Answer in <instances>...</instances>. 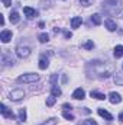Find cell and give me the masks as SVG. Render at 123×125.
<instances>
[{
	"instance_id": "obj_3",
	"label": "cell",
	"mask_w": 123,
	"mask_h": 125,
	"mask_svg": "<svg viewBox=\"0 0 123 125\" xmlns=\"http://www.w3.org/2000/svg\"><path fill=\"white\" fill-rule=\"evenodd\" d=\"M39 80V74L36 73H26V74H22L18 77V83H35Z\"/></svg>"
},
{
	"instance_id": "obj_28",
	"label": "cell",
	"mask_w": 123,
	"mask_h": 125,
	"mask_svg": "<svg viewBox=\"0 0 123 125\" xmlns=\"http://www.w3.org/2000/svg\"><path fill=\"white\" fill-rule=\"evenodd\" d=\"M1 1H3V6L4 7H9L12 4V0H1Z\"/></svg>"
},
{
	"instance_id": "obj_32",
	"label": "cell",
	"mask_w": 123,
	"mask_h": 125,
	"mask_svg": "<svg viewBox=\"0 0 123 125\" xmlns=\"http://www.w3.org/2000/svg\"><path fill=\"white\" fill-rule=\"evenodd\" d=\"M119 121H120V122L123 124V112L120 114V115H119Z\"/></svg>"
},
{
	"instance_id": "obj_19",
	"label": "cell",
	"mask_w": 123,
	"mask_h": 125,
	"mask_svg": "<svg viewBox=\"0 0 123 125\" xmlns=\"http://www.w3.org/2000/svg\"><path fill=\"white\" fill-rule=\"evenodd\" d=\"M122 55H123V45H116V48H114V57L119 58Z\"/></svg>"
},
{
	"instance_id": "obj_16",
	"label": "cell",
	"mask_w": 123,
	"mask_h": 125,
	"mask_svg": "<svg viewBox=\"0 0 123 125\" xmlns=\"http://www.w3.org/2000/svg\"><path fill=\"white\" fill-rule=\"evenodd\" d=\"M90 96H91V97H94V99H98V100H104V99H106V94L100 93V92H96V90H91Z\"/></svg>"
},
{
	"instance_id": "obj_4",
	"label": "cell",
	"mask_w": 123,
	"mask_h": 125,
	"mask_svg": "<svg viewBox=\"0 0 123 125\" xmlns=\"http://www.w3.org/2000/svg\"><path fill=\"white\" fill-rule=\"evenodd\" d=\"M16 55H18L19 58H28V57L31 55V48L26 47V45H19V47L16 48Z\"/></svg>"
},
{
	"instance_id": "obj_1",
	"label": "cell",
	"mask_w": 123,
	"mask_h": 125,
	"mask_svg": "<svg viewBox=\"0 0 123 125\" xmlns=\"http://www.w3.org/2000/svg\"><path fill=\"white\" fill-rule=\"evenodd\" d=\"M113 73V65L106 61H90L87 64V74L88 77H94V79H107L110 74Z\"/></svg>"
},
{
	"instance_id": "obj_13",
	"label": "cell",
	"mask_w": 123,
	"mask_h": 125,
	"mask_svg": "<svg viewBox=\"0 0 123 125\" xmlns=\"http://www.w3.org/2000/svg\"><path fill=\"white\" fill-rule=\"evenodd\" d=\"M81 23H83L81 16H75V18H72V19H71V28H74V29H77Z\"/></svg>"
},
{
	"instance_id": "obj_22",
	"label": "cell",
	"mask_w": 123,
	"mask_h": 125,
	"mask_svg": "<svg viewBox=\"0 0 123 125\" xmlns=\"http://www.w3.org/2000/svg\"><path fill=\"white\" fill-rule=\"evenodd\" d=\"M55 102H57V97L51 94V96L46 99V106H54V105H55Z\"/></svg>"
},
{
	"instance_id": "obj_23",
	"label": "cell",
	"mask_w": 123,
	"mask_h": 125,
	"mask_svg": "<svg viewBox=\"0 0 123 125\" xmlns=\"http://www.w3.org/2000/svg\"><path fill=\"white\" fill-rule=\"evenodd\" d=\"M57 122H58L57 118H49V119H46L45 122H42L41 125H57Z\"/></svg>"
},
{
	"instance_id": "obj_12",
	"label": "cell",
	"mask_w": 123,
	"mask_h": 125,
	"mask_svg": "<svg viewBox=\"0 0 123 125\" xmlns=\"http://www.w3.org/2000/svg\"><path fill=\"white\" fill-rule=\"evenodd\" d=\"M104 26L107 28V31H110V32H113V31H116V29H117L116 22H113L112 19H106V21H104Z\"/></svg>"
},
{
	"instance_id": "obj_14",
	"label": "cell",
	"mask_w": 123,
	"mask_h": 125,
	"mask_svg": "<svg viewBox=\"0 0 123 125\" xmlns=\"http://www.w3.org/2000/svg\"><path fill=\"white\" fill-rule=\"evenodd\" d=\"M9 19H10V22H12V23H19L20 16H19V13H18L16 10H13V12L9 15Z\"/></svg>"
},
{
	"instance_id": "obj_30",
	"label": "cell",
	"mask_w": 123,
	"mask_h": 125,
	"mask_svg": "<svg viewBox=\"0 0 123 125\" xmlns=\"http://www.w3.org/2000/svg\"><path fill=\"white\" fill-rule=\"evenodd\" d=\"M57 77H58V74H54V76H52V77H51V82H52V83H54V82H55V80H57Z\"/></svg>"
},
{
	"instance_id": "obj_20",
	"label": "cell",
	"mask_w": 123,
	"mask_h": 125,
	"mask_svg": "<svg viewBox=\"0 0 123 125\" xmlns=\"http://www.w3.org/2000/svg\"><path fill=\"white\" fill-rule=\"evenodd\" d=\"M19 121H22V122L26 121V109H25V108L19 109Z\"/></svg>"
},
{
	"instance_id": "obj_2",
	"label": "cell",
	"mask_w": 123,
	"mask_h": 125,
	"mask_svg": "<svg viewBox=\"0 0 123 125\" xmlns=\"http://www.w3.org/2000/svg\"><path fill=\"white\" fill-rule=\"evenodd\" d=\"M122 0H106L101 6L103 12L109 16H116L122 12Z\"/></svg>"
},
{
	"instance_id": "obj_10",
	"label": "cell",
	"mask_w": 123,
	"mask_h": 125,
	"mask_svg": "<svg viewBox=\"0 0 123 125\" xmlns=\"http://www.w3.org/2000/svg\"><path fill=\"white\" fill-rule=\"evenodd\" d=\"M97 114L101 116V118H104V119H107V121H112L113 119V116H112V114H109L104 108H98L97 109Z\"/></svg>"
},
{
	"instance_id": "obj_29",
	"label": "cell",
	"mask_w": 123,
	"mask_h": 125,
	"mask_svg": "<svg viewBox=\"0 0 123 125\" xmlns=\"http://www.w3.org/2000/svg\"><path fill=\"white\" fill-rule=\"evenodd\" d=\"M64 35H65V38H71V36H72V33H71V32H65V33H64Z\"/></svg>"
},
{
	"instance_id": "obj_24",
	"label": "cell",
	"mask_w": 123,
	"mask_h": 125,
	"mask_svg": "<svg viewBox=\"0 0 123 125\" xmlns=\"http://www.w3.org/2000/svg\"><path fill=\"white\" fill-rule=\"evenodd\" d=\"M64 118L68 119V121H74V115L70 114V112H67V111H64Z\"/></svg>"
},
{
	"instance_id": "obj_7",
	"label": "cell",
	"mask_w": 123,
	"mask_h": 125,
	"mask_svg": "<svg viewBox=\"0 0 123 125\" xmlns=\"http://www.w3.org/2000/svg\"><path fill=\"white\" fill-rule=\"evenodd\" d=\"M23 13L26 15L28 19H32V18H36V16H38V10L32 9L29 6H25V7H23Z\"/></svg>"
},
{
	"instance_id": "obj_8",
	"label": "cell",
	"mask_w": 123,
	"mask_h": 125,
	"mask_svg": "<svg viewBox=\"0 0 123 125\" xmlns=\"http://www.w3.org/2000/svg\"><path fill=\"white\" fill-rule=\"evenodd\" d=\"M0 39H1L3 44H7V42L12 39V31H7V29L1 31L0 32Z\"/></svg>"
},
{
	"instance_id": "obj_15",
	"label": "cell",
	"mask_w": 123,
	"mask_h": 125,
	"mask_svg": "<svg viewBox=\"0 0 123 125\" xmlns=\"http://www.w3.org/2000/svg\"><path fill=\"white\" fill-rule=\"evenodd\" d=\"M48 65H49V60H48V58H45V57H41V58H39V68H41V70L48 68Z\"/></svg>"
},
{
	"instance_id": "obj_27",
	"label": "cell",
	"mask_w": 123,
	"mask_h": 125,
	"mask_svg": "<svg viewBox=\"0 0 123 125\" xmlns=\"http://www.w3.org/2000/svg\"><path fill=\"white\" fill-rule=\"evenodd\" d=\"M84 125H97V122L94 119H87V121H84Z\"/></svg>"
},
{
	"instance_id": "obj_31",
	"label": "cell",
	"mask_w": 123,
	"mask_h": 125,
	"mask_svg": "<svg viewBox=\"0 0 123 125\" xmlns=\"http://www.w3.org/2000/svg\"><path fill=\"white\" fill-rule=\"evenodd\" d=\"M64 109H65V111H67V109H71V105H68V103H65V105H64Z\"/></svg>"
},
{
	"instance_id": "obj_21",
	"label": "cell",
	"mask_w": 123,
	"mask_h": 125,
	"mask_svg": "<svg viewBox=\"0 0 123 125\" xmlns=\"http://www.w3.org/2000/svg\"><path fill=\"white\" fill-rule=\"evenodd\" d=\"M38 39H39V42L45 44V42H48V41H49V35H48V33H41V35L38 36Z\"/></svg>"
},
{
	"instance_id": "obj_18",
	"label": "cell",
	"mask_w": 123,
	"mask_h": 125,
	"mask_svg": "<svg viewBox=\"0 0 123 125\" xmlns=\"http://www.w3.org/2000/svg\"><path fill=\"white\" fill-rule=\"evenodd\" d=\"M51 94H52V96H55V97L61 96V89H60L57 84H54V86H52V89H51Z\"/></svg>"
},
{
	"instance_id": "obj_6",
	"label": "cell",
	"mask_w": 123,
	"mask_h": 125,
	"mask_svg": "<svg viewBox=\"0 0 123 125\" xmlns=\"http://www.w3.org/2000/svg\"><path fill=\"white\" fill-rule=\"evenodd\" d=\"M0 112H1V115H3L4 118H10V119H12V118H15V114H13V112H12V111L4 105V103H1V105H0Z\"/></svg>"
},
{
	"instance_id": "obj_5",
	"label": "cell",
	"mask_w": 123,
	"mask_h": 125,
	"mask_svg": "<svg viewBox=\"0 0 123 125\" xmlns=\"http://www.w3.org/2000/svg\"><path fill=\"white\" fill-rule=\"evenodd\" d=\"M23 97H25V92H23L22 89H15V90H12V92L9 93V99L13 100V102H19V100H22Z\"/></svg>"
},
{
	"instance_id": "obj_17",
	"label": "cell",
	"mask_w": 123,
	"mask_h": 125,
	"mask_svg": "<svg viewBox=\"0 0 123 125\" xmlns=\"http://www.w3.org/2000/svg\"><path fill=\"white\" fill-rule=\"evenodd\" d=\"M91 22L94 25H100V23H101V15H100V13H94L91 16Z\"/></svg>"
},
{
	"instance_id": "obj_25",
	"label": "cell",
	"mask_w": 123,
	"mask_h": 125,
	"mask_svg": "<svg viewBox=\"0 0 123 125\" xmlns=\"http://www.w3.org/2000/svg\"><path fill=\"white\" fill-rule=\"evenodd\" d=\"M83 47H84L86 50H93V48H94V42H93V41H87Z\"/></svg>"
},
{
	"instance_id": "obj_11",
	"label": "cell",
	"mask_w": 123,
	"mask_h": 125,
	"mask_svg": "<svg viewBox=\"0 0 123 125\" xmlns=\"http://www.w3.org/2000/svg\"><path fill=\"white\" fill-rule=\"evenodd\" d=\"M72 97H74V99H77V100H83V99L86 97V92H84L81 87H78V89H75V90H74Z\"/></svg>"
},
{
	"instance_id": "obj_9",
	"label": "cell",
	"mask_w": 123,
	"mask_h": 125,
	"mask_svg": "<svg viewBox=\"0 0 123 125\" xmlns=\"http://www.w3.org/2000/svg\"><path fill=\"white\" fill-rule=\"evenodd\" d=\"M109 100H110V103L116 105V103H120L122 102V96L119 93H116V92H112V93L109 94Z\"/></svg>"
},
{
	"instance_id": "obj_26",
	"label": "cell",
	"mask_w": 123,
	"mask_h": 125,
	"mask_svg": "<svg viewBox=\"0 0 123 125\" xmlns=\"http://www.w3.org/2000/svg\"><path fill=\"white\" fill-rule=\"evenodd\" d=\"M80 1H81V4H83L84 7H88L90 4H93V1H94V0H80Z\"/></svg>"
}]
</instances>
